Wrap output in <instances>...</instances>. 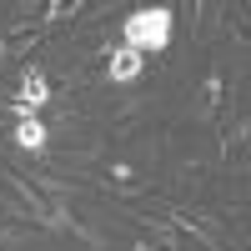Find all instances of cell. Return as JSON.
<instances>
[{"label": "cell", "instance_id": "1", "mask_svg": "<svg viewBox=\"0 0 251 251\" xmlns=\"http://www.w3.org/2000/svg\"><path fill=\"white\" fill-rule=\"evenodd\" d=\"M171 35H176V10L171 5H136V10H126V20L116 25V46L151 60V55H161L171 46Z\"/></svg>", "mask_w": 251, "mask_h": 251}, {"label": "cell", "instance_id": "2", "mask_svg": "<svg viewBox=\"0 0 251 251\" xmlns=\"http://www.w3.org/2000/svg\"><path fill=\"white\" fill-rule=\"evenodd\" d=\"M50 106H55V80H50V71L46 66H25V71H20V86L5 96L0 111H5L10 121H20V116H46Z\"/></svg>", "mask_w": 251, "mask_h": 251}, {"label": "cell", "instance_id": "3", "mask_svg": "<svg viewBox=\"0 0 251 251\" xmlns=\"http://www.w3.org/2000/svg\"><path fill=\"white\" fill-rule=\"evenodd\" d=\"M10 141H15V156H25L30 166H40V161H50V121L46 116H20L15 121V131H10Z\"/></svg>", "mask_w": 251, "mask_h": 251}, {"label": "cell", "instance_id": "4", "mask_svg": "<svg viewBox=\"0 0 251 251\" xmlns=\"http://www.w3.org/2000/svg\"><path fill=\"white\" fill-rule=\"evenodd\" d=\"M100 75L111 80V86H126L131 91L136 80L146 75V55H136V50H126V46H116V40H100Z\"/></svg>", "mask_w": 251, "mask_h": 251}, {"label": "cell", "instance_id": "5", "mask_svg": "<svg viewBox=\"0 0 251 251\" xmlns=\"http://www.w3.org/2000/svg\"><path fill=\"white\" fill-rule=\"evenodd\" d=\"M221 106H226V75H221V66H211V71L201 75L196 96H191V121L211 126V121L221 116Z\"/></svg>", "mask_w": 251, "mask_h": 251}, {"label": "cell", "instance_id": "6", "mask_svg": "<svg viewBox=\"0 0 251 251\" xmlns=\"http://www.w3.org/2000/svg\"><path fill=\"white\" fill-rule=\"evenodd\" d=\"M146 106H151V96H146V91H126L116 106H111V126H121V121H141Z\"/></svg>", "mask_w": 251, "mask_h": 251}, {"label": "cell", "instance_id": "7", "mask_svg": "<svg viewBox=\"0 0 251 251\" xmlns=\"http://www.w3.org/2000/svg\"><path fill=\"white\" fill-rule=\"evenodd\" d=\"M35 241V226H15V221H0V251H25Z\"/></svg>", "mask_w": 251, "mask_h": 251}, {"label": "cell", "instance_id": "8", "mask_svg": "<svg viewBox=\"0 0 251 251\" xmlns=\"http://www.w3.org/2000/svg\"><path fill=\"white\" fill-rule=\"evenodd\" d=\"M66 236H80L91 251H111V236L100 231V226H91V221H71V231H66Z\"/></svg>", "mask_w": 251, "mask_h": 251}, {"label": "cell", "instance_id": "9", "mask_svg": "<svg viewBox=\"0 0 251 251\" xmlns=\"http://www.w3.org/2000/svg\"><path fill=\"white\" fill-rule=\"evenodd\" d=\"M5 60H10V55H5V40H0V71H5Z\"/></svg>", "mask_w": 251, "mask_h": 251}]
</instances>
